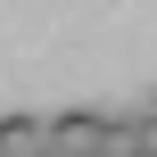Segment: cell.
Masks as SVG:
<instances>
[{"mask_svg":"<svg viewBox=\"0 0 157 157\" xmlns=\"http://www.w3.org/2000/svg\"><path fill=\"white\" fill-rule=\"evenodd\" d=\"M99 141H108V116H99V108H66V116H50V149L99 157Z\"/></svg>","mask_w":157,"mask_h":157,"instance_id":"cell-1","label":"cell"},{"mask_svg":"<svg viewBox=\"0 0 157 157\" xmlns=\"http://www.w3.org/2000/svg\"><path fill=\"white\" fill-rule=\"evenodd\" d=\"M50 149V116H0V157H41Z\"/></svg>","mask_w":157,"mask_h":157,"instance_id":"cell-2","label":"cell"},{"mask_svg":"<svg viewBox=\"0 0 157 157\" xmlns=\"http://www.w3.org/2000/svg\"><path fill=\"white\" fill-rule=\"evenodd\" d=\"M99 157H149V116H108Z\"/></svg>","mask_w":157,"mask_h":157,"instance_id":"cell-3","label":"cell"},{"mask_svg":"<svg viewBox=\"0 0 157 157\" xmlns=\"http://www.w3.org/2000/svg\"><path fill=\"white\" fill-rule=\"evenodd\" d=\"M141 116H149V157H157V108H141Z\"/></svg>","mask_w":157,"mask_h":157,"instance_id":"cell-4","label":"cell"},{"mask_svg":"<svg viewBox=\"0 0 157 157\" xmlns=\"http://www.w3.org/2000/svg\"><path fill=\"white\" fill-rule=\"evenodd\" d=\"M41 157H66V149H41Z\"/></svg>","mask_w":157,"mask_h":157,"instance_id":"cell-5","label":"cell"},{"mask_svg":"<svg viewBox=\"0 0 157 157\" xmlns=\"http://www.w3.org/2000/svg\"><path fill=\"white\" fill-rule=\"evenodd\" d=\"M149 108H157V99H149Z\"/></svg>","mask_w":157,"mask_h":157,"instance_id":"cell-6","label":"cell"}]
</instances>
